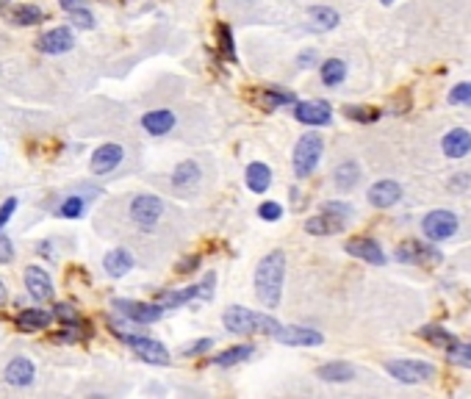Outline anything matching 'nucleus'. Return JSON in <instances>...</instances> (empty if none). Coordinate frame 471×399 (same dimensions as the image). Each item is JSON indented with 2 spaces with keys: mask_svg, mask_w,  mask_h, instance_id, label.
<instances>
[{
  "mask_svg": "<svg viewBox=\"0 0 471 399\" xmlns=\"http://www.w3.org/2000/svg\"><path fill=\"white\" fill-rule=\"evenodd\" d=\"M6 297H9V294H6V283H3V280H0V305H3V302H6Z\"/></svg>",
  "mask_w": 471,
  "mask_h": 399,
  "instance_id": "50",
  "label": "nucleus"
},
{
  "mask_svg": "<svg viewBox=\"0 0 471 399\" xmlns=\"http://www.w3.org/2000/svg\"><path fill=\"white\" fill-rule=\"evenodd\" d=\"M0 3H6V0H0Z\"/></svg>",
  "mask_w": 471,
  "mask_h": 399,
  "instance_id": "52",
  "label": "nucleus"
},
{
  "mask_svg": "<svg viewBox=\"0 0 471 399\" xmlns=\"http://www.w3.org/2000/svg\"><path fill=\"white\" fill-rule=\"evenodd\" d=\"M9 20L14 25H39L45 23V11L39 6H33V3H20V6H14L9 11Z\"/></svg>",
  "mask_w": 471,
  "mask_h": 399,
  "instance_id": "26",
  "label": "nucleus"
},
{
  "mask_svg": "<svg viewBox=\"0 0 471 399\" xmlns=\"http://www.w3.org/2000/svg\"><path fill=\"white\" fill-rule=\"evenodd\" d=\"M53 316H58L61 322H70L73 327H81V330H86V324H83V319H81V314L75 311V305L58 302V305H56V314H53Z\"/></svg>",
  "mask_w": 471,
  "mask_h": 399,
  "instance_id": "36",
  "label": "nucleus"
},
{
  "mask_svg": "<svg viewBox=\"0 0 471 399\" xmlns=\"http://www.w3.org/2000/svg\"><path fill=\"white\" fill-rule=\"evenodd\" d=\"M422 338H427L430 344H435V347L441 349H449L452 344H457V338L452 336V333H447L444 327H435V324H427V327H422V333H419Z\"/></svg>",
  "mask_w": 471,
  "mask_h": 399,
  "instance_id": "33",
  "label": "nucleus"
},
{
  "mask_svg": "<svg viewBox=\"0 0 471 399\" xmlns=\"http://www.w3.org/2000/svg\"><path fill=\"white\" fill-rule=\"evenodd\" d=\"M197 264H200V255H192V258H183V261L177 264V272H180V274L195 272V269H197Z\"/></svg>",
  "mask_w": 471,
  "mask_h": 399,
  "instance_id": "47",
  "label": "nucleus"
},
{
  "mask_svg": "<svg viewBox=\"0 0 471 399\" xmlns=\"http://www.w3.org/2000/svg\"><path fill=\"white\" fill-rule=\"evenodd\" d=\"M399 200H402V186L397 180H377L369 189V202L374 208H391Z\"/></svg>",
  "mask_w": 471,
  "mask_h": 399,
  "instance_id": "16",
  "label": "nucleus"
},
{
  "mask_svg": "<svg viewBox=\"0 0 471 399\" xmlns=\"http://www.w3.org/2000/svg\"><path fill=\"white\" fill-rule=\"evenodd\" d=\"M17 211V197H9L3 200V205H0V230H3V224L11 219V214Z\"/></svg>",
  "mask_w": 471,
  "mask_h": 399,
  "instance_id": "43",
  "label": "nucleus"
},
{
  "mask_svg": "<svg viewBox=\"0 0 471 399\" xmlns=\"http://www.w3.org/2000/svg\"><path fill=\"white\" fill-rule=\"evenodd\" d=\"M50 322H53V314L42 311V308H25V311H20V316H17V327L25 330V333L48 330Z\"/></svg>",
  "mask_w": 471,
  "mask_h": 399,
  "instance_id": "21",
  "label": "nucleus"
},
{
  "mask_svg": "<svg viewBox=\"0 0 471 399\" xmlns=\"http://www.w3.org/2000/svg\"><path fill=\"white\" fill-rule=\"evenodd\" d=\"M58 214H61L64 219H78V217H83V200L81 197H67L64 200V205L58 208Z\"/></svg>",
  "mask_w": 471,
  "mask_h": 399,
  "instance_id": "38",
  "label": "nucleus"
},
{
  "mask_svg": "<svg viewBox=\"0 0 471 399\" xmlns=\"http://www.w3.org/2000/svg\"><path fill=\"white\" fill-rule=\"evenodd\" d=\"M161 214H164V202L155 195H139L130 202V217H133V222H139L142 227H152L161 219Z\"/></svg>",
  "mask_w": 471,
  "mask_h": 399,
  "instance_id": "9",
  "label": "nucleus"
},
{
  "mask_svg": "<svg viewBox=\"0 0 471 399\" xmlns=\"http://www.w3.org/2000/svg\"><path fill=\"white\" fill-rule=\"evenodd\" d=\"M58 3H61L64 11H73V9H83L89 0H58Z\"/></svg>",
  "mask_w": 471,
  "mask_h": 399,
  "instance_id": "48",
  "label": "nucleus"
},
{
  "mask_svg": "<svg viewBox=\"0 0 471 399\" xmlns=\"http://www.w3.org/2000/svg\"><path fill=\"white\" fill-rule=\"evenodd\" d=\"M308 17L314 20V28H316V31H333L336 25L341 23L338 11L330 9V6H314V9L308 11Z\"/></svg>",
  "mask_w": 471,
  "mask_h": 399,
  "instance_id": "29",
  "label": "nucleus"
},
{
  "mask_svg": "<svg viewBox=\"0 0 471 399\" xmlns=\"http://www.w3.org/2000/svg\"><path fill=\"white\" fill-rule=\"evenodd\" d=\"M25 289L33 299H50L53 297V280L42 266H25Z\"/></svg>",
  "mask_w": 471,
  "mask_h": 399,
  "instance_id": "15",
  "label": "nucleus"
},
{
  "mask_svg": "<svg viewBox=\"0 0 471 399\" xmlns=\"http://www.w3.org/2000/svg\"><path fill=\"white\" fill-rule=\"evenodd\" d=\"M385 372L399 383H424V380L435 377V366L424 363V361H388Z\"/></svg>",
  "mask_w": 471,
  "mask_h": 399,
  "instance_id": "6",
  "label": "nucleus"
},
{
  "mask_svg": "<svg viewBox=\"0 0 471 399\" xmlns=\"http://www.w3.org/2000/svg\"><path fill=\"white\" fill-rule=\"evenodd\" d=\"M316 377L324 380V383H347L355 377V366L352 363H344V361H336V363H324L316 369Z\"/></svg>",
  "mask_w": 471,
  "mask_h": 399,
  "instance_id": "24",
  "label": "nucleus"
},
{
  "mask_svg": "<svg viewBox=\"0 0 471 399\" xmlns=\"http://www.w3.org/2000/svg\"><path fill=\"white\" fill-rule=\"evenodd\" d=\"M197 297V286H189V289H172V291H161V294H155V305H161V308H177V305H183V302H189V299Z\"/></svg>",
  "mask_w": 471,
  "mask_h": 399,
  "instance_id": "28",
  "label": "nucleus"
},
{
  "mask_svg": "<svg viewBox=\"0 0 471 399\" xmlns=\"http://www.w3.org/2000/svg\"><path fill=\"white\" fill-rule=\"evenodd\" d=\"M322 211H327V214H336V217H341V219H349V217H352V208L344 205V202H327Z\"/></svg>",
  "mask_w": 471,
  "mask_h": 399,
  "instance_id": "44",
  "label": "nucleus"
},
{
  "mask_svg": "<svg viewBox=\"0 0 471 399\" xmlns=\"http://www.w3.org/2000/svg\"><path fill=\"white\" fill-rule=\"evenodd\" d=\"M67 14H70V20L75 23V28H92L95 25V17H92V11H86V6L83 9H73Z\"/></svg>",
  "mask_w": 471,
  "mask_h": 399,
  "instance_id": "41",
  "label": "nucleus"
},
{
  "mask_svg": "<svg viewBox=\"0 0 471 399\" xmlns=\"http://www.w3.org/2000/svg\"><path fill=\"white\" fill-rule=\"evenodd\" d=\"M294 117H297V123L319 128L333 120V111L324 100H302V103H294Z\"/></svg>",
  "mask_w": 471,
  "mask_h": 399,
  "instance_id": "10",
  "label": "nucleus"
},
{
  "mask_svg": "<svg viewBox=\"0 0 471 399\" xmlns=\"http://www.w3.org/2000/svg\"><path fill=\"white\" fill-rule=\"evenodd\" d=\"M114 311H120L125 319L139 324H152L161 319V305L155 302H136V299H114Z\"/></svg>",
  "mask_w": 471,
  "mask_h": 399,
  "instance_id": "7",
  "label": "nucleus"
},
{
  "mask_svg": "<svg viewBox=\"0 0 471 399\" xmlns=\"http://www.w3.org/2000/svg\"><path fill=\"white\" fill-rule=\"evenodd\" d=\"M380 3H383V6H391V3H394V0H380Z\"/></svg>",
  "mask_w": 471,
  "mask_h": 399,
  "instance_id": "51",
  "label": "nucleus"
},
{
  "mask_svg": "<svg viewBox=\"0 0 471 399\" xmlns=\"http://www.w3.org/2000/svg\"><path fill=\"white\" fill-rule=\"evenodd\" d=\"M258 217L266 219V222H277V219L283 217V208H280L277 202H272V200H269V202H261V205H258Z\"/></svg>",
  "mask_w": 471,
  "mask_h": 399,
  "instance_id": "40",
  "label": "nucleus"
},
{
  "mask_svg": "<svg viewBox=\"0 0 471 399\" xmlns=\"http://www.w3.org/2000/svg\"><path fill=\"white\" fill-rule=\"evenodd\" d=\"M200 167L195 161H183V164H177L172 172V186L175 189H195L200 183Z\"/></svg>",
  "mask_w": 471,
  "mask_h": 399,
  "instance_id": "25",
  "label": "nucleus"
},
{
  "mask_svg": "<svg viewBox=\"0 0 471 399\" xmlns=\"http://www.w3.org/2000/svg\"><path fill=\"white\" fill-rule=\"evenodd\" d=\"M222 324L230 333H236V336H255V333L277 336V330L283 327V324L277 322L274 316H269V314L247 311V308H242V305H230V308L224 311Z\"/></svg>",
  "mask_w": 471,
  "mask_h": 399,
  "instance_id": "2",
  "label": "nucleus"
},
{
  "mask_svg": "<svg viewBox=\"0 0 471 399\" xmlns=\"http://www.w3.org/2000/svg\"><path fill=\"white\" fill-rule=\"evenodd\" d=\"M397 258L402 264H413V266L430 269V266H438V264L444 261V252L435 247V244H424V242L410 239V242H402V244H399Z\"/></svg>",
  "mask_w": 471,
  "mask_h": 399,
  "instance_id": "4",
  "label": "nucleus"
},
{
  "mask_svg": "<svg viewBox=\"0 0 471 399\" xmlns=\"http://www.w3.org/2000/svg\"><path fill=\"white\" fill-rule=\"evenodd\" d=\"M274 338L286 347H319L324 341L322 333H316L311 327H280Z\"/></svg>",
  "mask_w": 471,
  "mask_h": 399,
  "instance_id": "14",
  "label": "nucleus"
},
{
  "mask_svg": "<svg viewBox=\"0 0 471 399\" xmlns=\"http://www.w3.org/2000/svg\"><path fill=\"white\" fill-rule=\"evenodd\" d=\"M344 222H347V219H341V217H336V214L322 211L319 217H311V219L305 222V230H308L311 236H336V233L344 230Z\"/></svg>",
  "mask_w": 471,
  "mask_h": 399,
  "instance_id": "19",
  "label": "nucleus"
},
{
  "mask_svg": "<svg viewBox=\"0 0 471 399\" xmlns=\"http://www.w3.org/2000/svg\"><path fill=\"white\" fill-rule=\"evenodd\" d=\"M333 177H336V186L347 192V189H352V186L358 183V177H361V170H358V164H355V161H344L341 167H336Z\"/></svg>",
  "mask_w": 471,
  "mask_h": 399,
  "instance_id": "32",
  "label": "nucleus"
},
{
  "mask_svg": "<svg viewBox=\"0 0 471 399\" xmlns=\"http://www.w3.org/2000/svg\"><path fill=\"white\" fill-rule=\"evenodd\" d=\"M449 103L452 105H463V103H471V83H457V86H452V92H449Z\"/></svg>",
  "mask_w": 471,
  "mask_h": 399,
  "instance_id": "39",
  "label": "nucleus"
},
{
  "mask_svg": "<svg viewBox=\"0 0 471 399\" xmlns=\"http://www.w3.org/2000/svg\"><path fill=\"white\" fill-rule=\"evenodd\" d=\"M449 361L457 366H471V344H452L449 347Z\"/></svg>",
  "mask_w": 471,
  "mask_h": 399,
  "instance_id": "37",
  "label": "nucleus"
},
{
  "mask_svg": "<svg viewBox=\"0 0 471 399\" xmlns=\"http://www.w3.org/2000/svg\"><path fill=\"white\" fill-rule=\"evenodd\" d=\"M283 277H286V255H283V249H272L269 255L261 258V264L255 269V294L269 311L280 305Z\"/></svg>",
  "mask_w": 471,
  "mask_h": 399,
  "instance_id": "1",
  "label": "nucleus"
},
{
  "mask_svg": "<svg viewBox=\"0 0 471 399\" xmlns=\"http://www.w3.org/2000/svg\"><path fill=\"white\" fill-rule=\"evenodd\" d=\"M125 150L120 145H100L95 152H92V161H89V170L92 175H108L114 172L120 164H123Z\"/></svg>",
  "mask_w": 471,
  "mask_h": 399,
  "instance_id": "11",
  "label": "nucleus"
},
{
  "mask_svg": "<svg viewBox=\"0 0 471 399\" xmlns=\"http://www.w3.org/2000/svg\"><path fill=\"white\" fill-rule=\"evenodd\" d=\"M344 249H347L349 255H355V258L372 264V266H383V264H385V252H383V247H380L374 239H366V236H355V239H349L347 244H344Z\"/></svg>",
  "mask_w": 471,
  "mask_h": 399,
  "instance_id": "12",
  "label": "nucleus"
},
{
  "mask_svg": "<svg viewBox=\"0 0 471 399\" xmlns=\"http://www.w3.org/2000/svg\"><path fill=\"white\" fill-rule=\"evenodd\" d=\"M142 128L152 133V136H164V133H170L175 128V114L170 108H158V111H147L145 117H142Z\"/></svg>",
  "mask_w": 471,
  "mask_h": 399,
  "instance_id": "20",
  "label": "nucleus"
},
{
  "mask_svg": "<svg viewBox=\"0 0 471 399\" xmlns=\"http://www.w3.org/2000/svg\"><path fill=\"white\" fill-rule=\"evenodd\" d=\"M128 344L136 352V358L145 361V363H152V366H167L170 363V349L158 344L155 338H150V336H133Z\"/></svg>",
  "mask_w": 471,
  "mask_h": 399,
  "instance_id": "8",
  "label": "nucleus"
},
{
  "mask_svg": "<svg viewBox=\"0 0 471 399\" xmlns=\"http://www.w3.org/2000/svg\"><path fill=\"white\" fill-rule=\"evenodd\" d=\"M33 377H36V369H33V363H31L25 355H17V358L9 361V366H6V383H9V385L23 388V385H31V383H33Z\"/></svg>",
  "mask_w": 471,
  "mask_h": 399,
  "instance_id": "17",
  "label": "nucleus"
},
{
  "mask_svg": "<svg viewBox=\"0 0 471 399\" xmlns=\"http://www.w3.org/2000/svg\"><path fill=\"white\" fill-rule=\"evenodd\" d=\"M14 258V247H11V242L6 239V236H0V264H9Z\"/></svg>",
  "mask_w": 471,
  "mask_h": 399,
  "instance_id": "46",
  "label": "nucleus"
},
{
  "mask_svg": "<svg viewBox=\"0 0 471 399\" xmlns=\"http://www.w3.org/2000/svg\"><path fill=\"white\" fill-rule=\"evenodd\" d=\"M103 266H105V274H111V277H123L133 269V255L128 252V249L117 247L111 249V252H105V258H103Z\"/></svg>",
  "mask_w": 471,
  "mask_h": 399,
  "instance_id": "23",
  "label": "nucleus"
},
{
  "mask_svg": "<svg viewBox=\"0 0 471 399\" xmlns=\"http://www.w3.org/2000/svg\"><path fill=\"white\" fill-rule=\"evenodd\" d=\"M217 39H219V53L227 61H236V45H233V31L230 25L219 23L217 25Z\"/></svg>",
  "mask_w": 471,
  "mask_h": 399,
  "instance_id": "34",
  "label": "nucleus"
},
{
  "mask_svg": "<svg viewBox=\"0 0 471 399\" xmlns=\"http://www.w3.org/2000/svg\"><path fill=\"white\" fill-rule=\"evenodd\" d=\"M422 230L424 236L430 239V242H447L452 239L455 233H457V217L447 211V208H438V211H430L427 217L422 219Z\"/></svg>",
  "mask_w": 471,
  "mask_h": 399,
  "instance_id": "5",
  "label": "nucleus"
},
{
  "mask_svg": "<svg viewBox=\"0 0 471 399\" xmlns=\"http://www.w3.org/2000/svg\"><path fill=\"white\" fill-rule=\"evenodd\" d=\"M347 78V64L341 58H327L322 64V83L324 86H338Z\"/></svg>",
  "mask_w": 471,
  "mask_h": 399,
  "instance_id": "31",
  "label": "nucleus"
},
{
  "mask_svg": "<svg viewBox=\"0 0 471 399\" xmlns=\"http://www.w3.org/2000/svg\"><path fill=\"white\" fill-rule=\"evenodd\" d=\"M294 103H297L294 92H286V89H280V86H269V89L261 92V105H264L266 111H274V108H280V105H294Z\"/></svg>",
  "mask_w": 471,
  "mask_h": 399,
  "instance_id": "27",
  "label": "nucleus"
},
{
  "mask_svg": "<svg viewBox=\"0 0 471 399\" xmlns=\"http://www.w3.org/2000/svg\"><path fill=\"white\" fill-rule=\"evenodd\" d=\"M244 180H247V189L255 192V195H264L269 186H272V170L261 161H252L244 172Z\"/></svg>",
  "mask_w": 471,
  "mask_h": 399,
  "instance_id": "22",
  "label": "nucleus"
},
{
  "mask_svg": "<svg viewBox=\"0 0 471 399\" xmlns=\"http://www.w3.org/2000/svg\"><path fill=\"white\" fill-rule=\"evenodd\" d=\"M211 347H214V341H211V338H197V341H192L189 347H183V355H186V358H197V355L208 352Z\"/></svg>",
  "mask_w": 471,
  "mask_h": 399,
  "instance_id": "42",
  "label": "nucleus"
},
{
  "mask_svg": "<svg viewBox=\"0 0 471 399\" xmlns=\"http://www.w3.org/2000/svg\"><path fill=\"white\" fill-rule=\"evenodd\" d=\"M252 352H255L252 344H239V347H230V349H224L222 355H217V358H214V363L227 369V366H236V363H244V361H249V358H252Z\"/></svg>",
  "mask_w": 471,
  "mask_h": 399,
  "instance_id": "30",
  "label": "nucleus"
},
{
  "mask_svg": "<svg viewBox=\"0 0 471 399\" xmlns=\"http://www.w3.org/2000/svg\"><path fill=\"white\" fill-rule=\"evenodd\" d=\"M441 150L447 158H463L471 152V133L466 128H452L444 142H441Z\"/></svg>",
  "mask_w": 471,
  "mask_h": 399,
  "instance_id": "18",
  "label": "nucleus"
},
{
  "mask_svg": "<svg viewBox=\"0 0 471 399\" xmlns=\"http://www.w3.org/2000/svg\"><path fill=\"white\" fill-rule=\"evenodd\" d=\"M214 283H217V274L208 272V274H205V283H202V286H197V297H205V299L214 297Z\"/></svg>",
  "mask_w": 471,
  "mask_h": 399,
  "instance_id": "45",
  "label": "nucleus"
},
{
  "mask_svg": "<svg viewBox=\"0 0 471 399\" xmlns=\"http://www.w3.org/2000/svg\"><path fill=\"white\" fill-rule=\"evenodd\" d=\"M344 114H347L349 120H355V123H374V120H380V111L369 108V105H344Z\"/></svg>",
  "mask_w": 471,
  "mask_h": 399,
  "instance_id": "35",
  "label": "nucleus"
},
{
  "mask_svg": "<svg viewBox=\"0 0 471 399\" xmlns=\"http://www.w3.org/2000/svg\"><path fill=\"white\" fill-rule=\"evenodd\" d=\"M311 61H316V50H305V53L299 56V67H308Z\"/></svg>",
  "mask_w": 471,
  "mask_h": 399,
  "instance_id": "49",
  "label": "nucleus"
},
{
  "mask_svg": "<svg viewBox=\"0 0 471 399\" xmlns=\"http://www.w3.org/2000/svg\"><path fill=\"white\" fill-rule=\"evenodd\" d=\"M324 142L319 133H305L294 147V175L297 177H308L319 167V158H322Z\"/></svg>",
  "mask_w": 471,
  "mask_h": 399,
  "instance_id": "3",
  "label": "nucleus"
},
{
  "mask_svg": "<svg viewBox=\"0 0 471 399\" xmlns=\"http://www.w3.org/2000/svg\"><path fill=\"white\" fill-rule=\"evenodd\" d=\"M36 45H39L42 53H48V56H61V53H70V50H73L75 36L67 25H58V28L48 31L45 36H39Z\"/></svg>",
  "mask_w": 471,
  "mask_h": 399,
  "instance_id": "13",
  "label": "nucleus"
}]
</instances>
